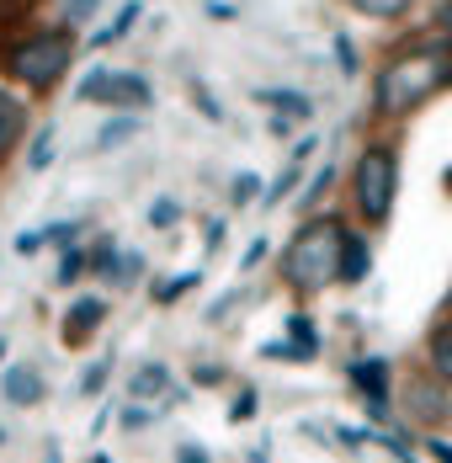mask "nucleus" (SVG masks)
I'll return each mask as SVG.
<instances>
[{
	"instance_id": "473e14b6",
	"label": "nucleus",
	"mask_w": 452,
	"mask_h": 463,
	"mask_svg": "<svg viewBox=\"0 0 452 463\" xmlns=\"http://www.w3.org/2000/svg\"><path fill=\"white\" fill-rule=\"evenodd\" d=\"M107 373H112V368H107V363H96V368L86 373V383H80V389H86V394H96V389L107 383Z\"/></svg>"
},
{
	"instance_id": "9b49d317",
	"label": "nucleus",
	"mask_w": 452,
	"mask_h": 463,
	"mask_svg": "<svg viewBox=\"0 0 452 463\" xmlns=\"http://www.w3.org/2000/svg\"><path fill=\"white\" fill-rule=\"evenodd\" d=\"M5 400H11V405H38V400H43L38 368H5Z\"/></svg>"
},
{
	"instance_id": "cd10ccee",
	"label": "nucleus",
	"mask_w": 452,
	"mask_h": 463,
	"mask_svg": "<svg viewBox=\"0 0 452 463\" xmlns=\"http://www.w3.org/2000/svg\"><path fill=\"white\" fill-rule=\"evenodd\" d=\"M256 416V389H245L240 400H234V411H229V420H250Z\"/></svg>"
},
{
	"instance_id": "1a4fd4ad",
	"label": "nucleus",
	"mask_w": 452,
	"mask_h": 463,
	"mask_svg": "<svg viewBox=\"0 0 452 463\" xmlns=\"http://www.w3.org/2000/svg\"><path fill=\"white\" fill-rule=\"evenodd\" d=\"M426 363H431V373L442 378L452 389V320L431 325V341H426Z\"/></svg>"
},
{
	"instance_id": "f257e3e1",
	"label": "nucleus",
	"mask_w": 452,
	"mask_h": 463,
	"mask_svg": "<svg viewBox=\"0 0 452 463\" xmlns=\"http://www.w3.org/2000/svg\"><path fill=\"white\" fill-rule=\"evenodd\" d=\"M452 86V38H415L394 59H383L372 80V112L378 118H410L437 91Z\"/></svg>"
},
{
	"instance_id": "f8f14e48",
	"label": "nucleus",
	"mask_w": 452,
	"mask_h": 463,
	"mask_svg": "<svg viewBox=\"0 0 452 463\" xmlns=\"http://www.w3.org/2000/svg\"><path fill=\"white\" fill-rule=\"evenodd\" d=\"M367 272H372V245L352 230V240H346V256H341V282H346V288H357Z\"/></svg>"
},
{
	"instance_id": "423d86ee",
	"label": "nucleus",
	"mask_w": 452,
	"mask_h": 463,
	"mask_svg": "<svg viewBox=\"0 0 452 463\" xmlns=\"http://www.w3.org/2000/svg\"><path fill=\"white\" fill-rule=\"evenodd\" d=\"M346 383L362 394V405H367V420H372V426L394 420V411H389V389H394V368H389V357H357V363L346 368Z\"/></svg>"
},
{
	"instance_id": "f03ea898",
	"label": "nucleus",
	"mask_w": 452,
	"mask_h": 463,
	"mask_svg": "<svg viewBox=\"0 0 452 463\" xmlns=\"http://www.w3.org/2000/svg\"><path fill=\"white\" fill-rule=\"evenodd\" d=\"M346 219H335V213H315L309 224H298V234L287 240V250H282V278L287 288H298V293H325L330 282H341V256H346Z\"/></svg>"
},
{
	"instance_id": "9d476101",
	"label": "nucleus",
	"mask_w": 452,
	"mask_h": 463,
	"mask_svg": "<svg viewBox=\"0 0 452 463\" xmlns=\"http://www.w3.org/2000/svg\"><path fill=\"white\" fill-rule=\"evenodd\" d=\"M256 101H261V107H271L277 118H287V123H304V118L315 112V101H309V96H298V91H277V86H271V91H256Z\"/></svg>"
},
{
	"instance_id": "72a5a7b5",
	"label": "nucleus",
	"mask_w": 452,
	"mask_h": 463,
	"mask_svg": "<svg viewBox=\"0 0 452 463\" xmlns=\"http://www.w3.org/2000/svg\"><path fill=\"white\" fill-rule=\"evenodd\" d=\"M447 38H452V5H447Z\"/></svg>"
},
{
	"instance_id": "c85d7f7f",
	"label": "nucleus",
	"mask_w": 452,
	"mask_h": 463,
	"mask_svg": "<svg viewBox=\"0 0 452 463\" xmlns=\"http://www.w3.org/2000/svg\"><path fill=\"white\" fill-rule=\"evenodd\" d=\"M176 463H208V448H202V442H181Z\"/></svg>"
},
{
	"instance_id": "4468645a",
	"label": "nucleus",
	"mask_w": 452,
	"mask_h": 463,
	"mask_svg": "<svg viewBox=\"0 0 452 463\" xmlns=\"http://www.w3.org/2000/svg\"><path fill=\"white\" fill-rule=\"evenodd\" d=\"M160 394H171V373L160 368V363L138 368V378H134V400H160Z\"/></svg>"
},
{
	"instance_id": "ddd939ff",
	"label": "nucleus",
	"mask_w": 452,
	"mask_h": 463,
	"mask_svg": "<svg viewBox=\"0 0 452 463\" xmlns=\"http://www.w3.org/2000/svg\"><path fill=\"white\" fill-rule=\"evenodd\" d=\"M22 128H27V107L0 86V149H11V144L22 139Z\"/></svg>"
},
{
	"instance_id": "2f4dec72",
	"label": "nucleus",
	"mask_w": 452,
	"mask_h": 463,
	"mask_svg": "<svg viewBox=\"0 0 452 463\" xmlns=\"http://www.w3.org/2000/svg\"><path fill=\"white\" fill-rule=\"evenodd\" d=\"M426 448H431V458L437 463H452V442L447 437H426Z\"/></svg>"
},
{
	"instance_id": "6ab92c4d",
	"label": "nucleus",
	"mask_w": 452,
	"mask_h": 463,
	"mask_svg": "<svg viewBox=\"0 0 452 463\" xmlns=\"http://www.w3.org/2000/svg\"><path fill=\"white\" fill-rule=\"evenodd\" d=\"M330 182H335V165H319V171H315V182L304 186V203H298V208H319V197L330 192Z\"/></svg>"
},
{
	"instance_id": "bb28decb",
	"label": "nucleus",
	"mask_w": 452,
	"mask_h": 463,
	"mask_svg": "<svg viewBox=\"0 0 452 463\" xmlns=\"http://www.w3.org/2000/svg\"><path fill=\"white\" fill-rule=\"evenodd\" d=\"M335 64H341L346 75L357 70V48H352V38H335Z\"/></svg>"
},
{
	"instance_id": "dca6fc26",
	"label": "nucleus",
	"mask_w": 452,
	"mask_h": 463,
	"mask_svg": "<svg viewBox=\"0 0 452 463\" xmlns=\"http://www.w3.org/2000/svg\"><path fill=\"white\" fill-rule=\"evenodd\" d=\"M298 176H304V160H287V171H282V176L271 182V192H267V208H277V203H282V197L298 186Z\"/></svg>"
},
{
	"instance_id": "5701e85b",
	"label": "nucleus",
	"mask_w": 452,
	"mask_h": 463,
	"mask_svg": "<svg viewBox=\"0 0 452 463\" xmlns=\"http://www.w3.org/2000/svg\"><path fill=\"white\" fill-rule=\"evenodd\" d=\"M176 219H181V208H176V203H171V197H160V203L149 208V224H155V230H171Z\"/></svg>"
},
{
	"instance_id": "7c9ffc66",
	"label": "nucleus",
	"mask_w": 452,
	"mask_h": 463,
	"mask_svg": "<svg viewBox=\"0 0 452 463\" xmlns=\"http://www.w3.org/2000/svg\"><path fill=\"white\" fill-rule=\"evenodd\" d=\"M261 261H267V240H250V250H245V261H240V267L250 272V267H261Z\"/></svg>"
},
{
	"instance_id": "20e7f679",
	"label": "nucleus",
	"mask_w": 452,
	"mask_h": 463,
	"mask_svg": "<svg viewBox=\"0 0 452 463\" xmlns=\"http://www.w3.org/2000/svg\"><path fill=\"white\" fill-rule=\"evenodd\" d=\"M70 59H75V38L64 27H48V33H33V38H22L11 48V75L33 91H48L70 70Z\"/></svg>"
},
{
	"instance_id": "a878e982",
	"label": "nucleus",
	"mask_w": 452,
	"mask_h": 463,
	"mask_svg": "<svg viewBox=\"0 0 452 463\" xmlns=\"http://www.w3.org/2000/svg\"><path fill=\"white\" fill-rule=\"evenodd\" d=\"M256 192H261V182H256V176H240V182L229 186V197H234V203H240V208H245V203H250V197H256Z\"/></svg>"
},
{
	"instance_id": "b1692460",
	"label": "nucleus",
	"mask_w": 452,
	"mask_h": 463,
	"mask_svg": "<svg viewBox=\"0 0 452 463\" xmlns=\"http://www.w3.org/2000/svg\"><path fill=\"white\" fill-rule=\"evenodd\" d=\"M186 288H197V272H186V278H171L165 288H160V293H155V298H160V304H171V298H181Z\"/></svg>"
},
{
	"instance_id": "f704fd0d",
	"label": "nucleus",
	"mask_w": 452,
	"mask_h": 463,
	"mask_svg": "<svg viewBox=\"0 0 452 463\" xmlns=\"http://www.w3.org/2000/svg\"><path fill=\"white\" fill-rule=\"evenodd\" d=\"M0 357H5V341H0Z\"/></svg>"
},
{
	"instance_id": "0eeeda50",
	"label": "nucleus",
	"mask_w": 452,
	"mask_h": 463,
	"mask_svg": "<svg viewBox=\"0 0 452 463\" xmlns=\"http://www.w3.org/2000/svg\"><path fill=\"white\" fill-rule=\"evenodd\" d=\"M149 80L134 75V70H90L86 80H80V101H107V107H144L149 101Z\"/></svg>"
},
{
	"instance_id": "aec40b11",
	"label": "nucleus",
	"mask_w": 452,
	"mask_h": 463,
	"mask_svg": "<svg viewBox=\"0 0 452 463\" xmlns=\"http://www.w3.org/2000/svg\"><path fill=\"white\" fill-rule=\"evenodd\" d=\"M48 160H53V128H43L33 149H27V171H48Z\"/></svg>"
},
{
	"instance_id": "2eb2a0df",
	"label": "nucleus",
	"mask_w": 452,
	"mask_h": 463,
	"mask_svg": "<svg viewBox=\"0 0 452 463\" xmlns=\"http://www.w3.org/2000/svg\"><path fill=\"white\" fill-rule=\"evenodd\" d=\"M134 22H138V0H128V5H123V16H118V22H112V27H101V33H96V48L118 43V38H123V33H128V27H134Z\"/></svg>"
},
{
	"instance_id": "4be33fe9",
	"label": "nucleus",
	"mask_w": 452,
	"mask_h": 463,
	"mask_svg": "<svg viewBox=\"0 0 452 463\" xmlns=\"http://www.w3.org/2000/svg\"><path fill=\"white\" fill-rule=\"evenodd\" d=\"M96 11H101V0H64V22H70V27H80V22H90Z\"/></svg>"
},
{
	"instance_id": "a211bd4d",
	"label": "nucleus",
	"mask_w": 452,
	"mask_h": 463,
	"mask_svg": "<svg viewBox=\"0 0 452 463\" xmlns=\"http://www.w3.org/2000/svg\"><path fill=\"white\" fill-rule=\"evenodd\" d=\"M138 134V118H118V123H107L101 128V139H96V149H112V144H128Z\"/></svg>"
},
{
	"instance_id": "6e6552de",
	"label": "nucleus",
	"mask_w": 452,
	"mask_h": 463,
	"mask_svg": "<svg viewBox=\"0 0 452 463\" xmlns=\"http://www.w3.org/2000/svg\"><path fill=\"white\" fill-rule=\"evenodd\" d=\"M107 320V298H80L70 315H64V346H80L90 341V330Z\"/></svg>"
},
{
	"instance_id": "39448f33",
	"label": "nucleus",
	"mask_w": 452,
	"mask_h": 463,
	"mask_svg": "<svg viewBox=\"0 0 452 463\" xmlns=\"http://www.w3.org/2000/svg\"><path fill=\"white\" fill-rule=\"evenodd\" d=\"M400 416L420 431H437L452 420V389L437 378V373H410L405 394H400Z\"/></svg>"
},
{
	"instance_id": "f3484780",
	"label": "nucleus",
	"mask_w": 452,
	"mask_h": 463,
	"mask_svg": "<svg viewBox=\"0 0 452 463\" xmlns=\"http://www.w3.org/2000/svg\"><path fill=\"white\" fill-rule=\"evenodd\" d=\"M372 442H378V448H389V458H394V463H420L415 453H410V442L400 437V431H383V426H378V431H372Z\"/></svg>"
},
{
	"instance_id": "7ed1b4c3",
	"label": "nucleus",
	"mask_w": 452,
	"mask_h": 463,
	"mask_svg": "<svg viewBox=\"0 0 452 463\" xmlns=\"http://www.w3.org/2000/svg\"><path fill=\"white\" fill-rule=\"evenodd\" d=\"M394 197H400V155L389 144H367L352 165V203H357L362 224H389L394 213Z\"/></svg>"
},
{
	"instance_id": "412c9836",
	"label": "nucleus",
	"mask_w": 452,
	"mask_h": 463,
	"mask_svg": "<svg viewBox=\"0 0 452 463\" xmlns=\"http://www.w3.org/2000/svg\"><path fill=\"white\" fill-rule=\"evenodd\" d=\"M362 16H405L410 0H352Z\"/></svg>"
},
{
	"instance_id": "c756f323",
	"label": "nucleus",
	"mask_w": 452,
	"mask_h": 463,
	"mask_svg": "<svg viewBox=\"0 0 452 463\" xmlns=\"http://www.w3.org/2000/svg\"><path fill=\"white\" fill-rule=\"evenodd\" d=\"M149 420H155V411H144V405H128V411H123V426H128V431L149 426Z\"/></svg>"
},
{
	"instance_id": "393cba45",
	"label": "nucleus",
	"mask_w": 452,
	"mask_h": 463,
	"mask_svg": "<svg viewBox=\"0 0 452 463\" xmlns=\"http://www.w3.org/2000/svg\"><path fill=\"white\" fill-rule=\"evenodd\" d=\"M80 272H86V256H80V250H64V267H59V282H75Z\"/></svg>"
}]
</instances>
